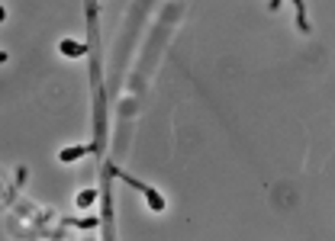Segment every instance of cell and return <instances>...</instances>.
I'll use <instances>...</instances> for the list:
<instances>
[{
  "mask_svg": "<svg viewBox=\"0 0 335 241\" xmlns=\"http://www.w3.org/2000/svg\"><path fill=\"white\" fill-rule=\"evenodd\" d=\"M94 200H97V190H84V193H78V196H74V202H78V209L90 206Z\"/></svg>",
  "mask_w": 335,
  "mask_h": 241,
  "instance_id": "277c9868",
  "label": "cell"
},
{
  "mask_svg": "<svg viewBox=\"0 0 335 241\" xmlns=\"http://www.w3.org/2000/svg\"><path fill=\"white\" fill-rule=\"evenodd\" d=\"M90 148H97V145H71V148H62V152H58V161H62V164H71V161H78V158H84Z\"/></svg>",
  "mask_w": 335,
  "mask_h": 241,
  "instance_id": "7a4b0ae2",
  "label": "cell"
},
{
  "mask_svg": "<svg viewBox=\"0 0 335 241\" xmlns=\"http://www.w3.org/2000/svg\"><path fill=\"white\" fill-rule=\"evenodd\" d=\"M58 48H62L65 58H84V55H87V45H84V42H74V39H62Z\"/></svg>",
  "mask_w": 335,
  "mask_h": 241,
  "instance_id": "3957f363",
  "label": "cell"
},
{
  "mask_svg": "<svg viewBox=\"0 0 335 241\" xmlns=\"http://www.w3.org/2000/svg\"><path fill=\"white\" fill-rule=\"evenodd\" d=\"M110 174H116L123 184H129V186H135V190L142 193V196L148 200V209L151 212H164V196L155 190V186H148V184H142V180H135V177H129L126 170H119V168H110Z\"/></svg>",
  "mask_w": 335,
  "mask_h": 241,
  "instance_id": "6da1fadb",
  "label": "cell"
}]
</instances>
